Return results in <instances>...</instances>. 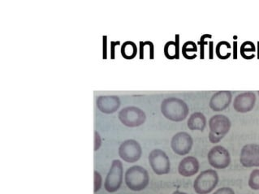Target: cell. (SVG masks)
<instances>
[{"label": "cell", "instance_id": "1", "mask_svg": "<svg viewBox=\"0 0 259 194\" xmlns=\"http://www.w3.org/2000/svg\"><path fill=\"white\" fill-rule=\"evenodd\" d=\"M161 112L166 119L172 122H181L189 116V108L184 100L178 98L165 99L161 104Z\"/></svg>", "mask_w": 259, "mask_h": 194}, {"label": "cell", "instance_id": "2", "mask_svg": "<svg viewBox=\"0 0 259 194\" xmlns=\"http://www.w3.org/2000/svg\"><path fill=\"white\" fill-rule=\"evenodd\" d=\"M124 181L130 190L140 192L148 186L150 176L147 170L141 166H133L126 171Z\"/></svg>", "mask_w": 259, "mask_h": 194}, {"label": "cell", "instance_id": "3", "mask_svg": "<svg viewBox=\"0 0 259 194\" xmlns=\"http://www.w3.org/2000/svg\"><path fill=\"white\" fill-rule=\"evenodd\" d=\"M232 127V122L228 116L214 115L209 120V140L212 144L219 143L225 137Z\"/></svg>", "mask_w": 259, "mask_h": 194}, {"label": "cell", "instance_id": "4", "mask_svg": "<svg viewBox=\"0 0 259 194\" xmlns=\"http://www.w3.org/2000/svg\"><path fill=\"white\" fill-rule=\"evenodd\" d=\"M219 180L220 178L215 170H205L196 177L193 189L198 194L210 193L218 185Z\"/></svg>", "mask_w": 259, "mask_h": 194}, {"label": "cell", "instance_id": "5", "mask_svg": "<svg viewBox=\"0 0 259 194\" xmlns=\"http://www.w3.org/2000/svg\"><path fill=\"white\" fill-rule=\"evenodd\" d=\"M119 121L128 128H137L146 122V115L143 110L137 107H127L118 114Z\"/></svg>", "mask_w": 259, "mask_h": 194}, {"label": "cell", "instance_id": "6", "mask_svg": "<svg viewBox=\"0 0 259 194\" xmlns=\"http://www.w3.org/2000/svg\"><path fill=\"white\" fill-rule=\"evenodd\" d=\"M123 163L119 159H115L111 163L109 172L104 182V188L107 192L113 193L121 187L123 183Z\"/></svg>", "mask_w": 259, "mask_h": 194}, {"label": "cell", "instance_id": "7", "mask_svg": "<svg viewBox=\"0 0 259 194\" xmlns=\"http://www.w3.org/2000/svg\"><path fill=\"white\" fill-rule=\"evenodd\" d=\"M149 163L153 172L158 176L167 175L171 170V163L168 156L160 149H154L150 152Z\"/></svg>", "mask_w": 259, "mask_h": 194}, {"label": "cell", "instance_id": "8", "mask_svg": "<svg viewBox=\"0 0 259 194\" xmlns=\"http://www.w3.org/2000/svg\"><path fill=\"white\" fill-rule=\"evenodd\" d=\"M119 156L126 163H136L142 157V149L140 143L134 139H128L119 146Z\"/></svg>", "mask_w": 259, "mask_h": 194}, {"label": "cell", "instance_id": "9", "mask_svg": "<svg viewBox=\"0 0 259 194\" xmlns=\"http://www.w3.org/2000/svg\"><path fill=\"white\" fill-rule=\"evenodd\" d=\"M207 159L209 164L213 168L219 170L229 167L232 161L229 151L222 146L212 147L208 153Z\"/></svg>", "mask_w": 259, "mask_h": 194}, {"label": "cell", "instance_id": "10", "mask_svg": "<svg viewBox=\"0 0 259 194\" xmlns=\"http://www.w3.org/2000/svg\"><path fill=\"white\" fill-rule=\"evenodd\" d=\"M193 137L188 132H177L171 138V147L173 152L181 156L187 155L193 149Z\"/></svg>", "mask_w": 259, "mask_h": 194}, {"label": "cell", "instance_id": "11", "mask_svg": "<svg viewBox=\"0 0 259 194\" xmlns=\"http://www.w3.org/2000/svg\"><path fill=\"white\" fill-rule=\"evenodd\" d=\"M240 162L244 167H259V144H247L242 147Z\"/></svg>", "mask_w": 259, "mask_h": 194}, {"label": "cell", "instance_id": "12", "mask_svg": "<svg viewBox=\"0 0 259 194\" xmlns=\"http://www.w3.org/2000/svg\"><path fill=\"white\" fill-rule=\"evenodd\" d=\"M257 97L254 92L247 91L235 98L233 108L239 113H248L254 108Z\"/></svg>", "mask_w": 259, "mask_h": 194}, {"label": "cell", "instance_id": "13", "mask_svg": "<svg viewBox=\"0 0 259 194\" xmlns=\"http://www.w3.org/2000/svg\"><path fill=\"white\" fill-rule=\"evenodd\" d=\"M232 100H233V94L230 91H218L210 99L209 107L214 112H223L229 108Z\"/></svg>", "mask_w": 259, "mask_h": 194}, {"label": "cell", "instance_id": "14", "mask_svg": "<svg viewBox=\"0 0 259 194\" xmlns=\"http://www.w3.org/2000/svg\"><path fill=\"white\" fill-rule=\"evenodd\" d=\"M121 105L118 96H99L96 100V106L100 112L104 114L115 113Z\"/></svg>", "mask_w": 259, "mask_h": 194}, {"label": "cell", "instance_id": "15", "mask_svg": "<svg viewBox=\"0 0 259 194\" xmlns=\"http://www.w3.org/2000/svg\"><path fill=\"white\" fill-rule=\"evenodd\" d=\"M200 163L198 159L193 156H187L181 160L178 166V172L184 177H191L198 174Z\"/></svg>", "mask_w": 259, "mask_h": 194}, {"label": "cell", "instance_id": "16", "mask_svg": "<svg viewBox=\"0 0 259 194\" xmlns=\"http://www.w3.org/2000/svg\"><path fill=\"white\" fill-rule=\"evenodd\" d=\"M187 125L190 130L202 132L206 127V116L202 112H194L189 116Z\"/></svg>", "mask_w": 259, "mask_h": 194}, {"label": "cell", "instance_id": "17", "mask_svg": "<svg viewBox=\"0 0 259 194\" xmlns=\"http://www.w3.org/2000/svg\"><path fill=\"white\" fill-rule=\"evenodd\" d=\"M164 56L168 60H179L180 59V35H176L175 41H169L165 44Z\"/></svg>", "mask_w": 259, "mask_h": 194}, {"label": "cell", "instance_id": "18", "mask_svg": "<svg viewBox=\"0 0 259 194\" xmlns=\"http://www.w3.org/2000/svg\"><path fill=\"white\" fill-rule=\"evenodd\" d=\"M120 53L123 59L127 60H133L138 54V47L136 44L131 41L123 42L120 48Z\"/></svg>", "mask_w": 259, "mask_h": 194}, {"label": "cell", "instance_id": "19", "mask_svg": "<svg viewBox=\"0 0 259 194\" xmlns=\"http://www.w3.org/2000/svg\"><path fill=\"white\" fill-rule=\"evenodd\" d=\"M232 45L229 41H221L215 47L216 56L220 60H228L232 56Z\"/></svg>", "mask_w": 259, "mask_h": 194}, {"label": "cell", "instance_id": "20", "mask_svg": "<svg viewBox=\"0 0 259 194\" xmlns=\"http://www.w3.org/2000/svg\"><path fill=\"white\" fill-rule=\"evenodd\" d=\"M198 51V45L193 41H188L184 43L181 52L186 60H194L197 58V52Z\"/></svg>", "mask_w": 259, "mask_h": 194}, {"label": "cell", "instance_id": "21", "mask_svg": "<svg viewBox=\"0 0 259 194\" xmlns=\"http://www.w3.org/2000/svg\"><path fill=\"white\" fill-rule=\"evenodd\" d=\"M139 59L144 60L146 52L148 53L149 59L154 60V45L152 41H140L139 42Z\"/></svg>", "mask_w": 259, "mask_h": 194}, {"label": "cell", "instance_id": "22", "mask_svg": "<svg viewBox=\"0 0 259 194\" xmlns=\"http://www.w3.org/2000/svg\"><path fill=\"white\" fill-rule=\"evenodd\" d=\"M255 52H256V46L252 41H246L241 44V55L245 60H252L254 58Z\"/></svg>", "mask_w": 259, "mask_h": 194}, {"label": "cell", "instance_id": "23", "mask_svg": "<svg viewBox=\"0 0 259 194\" xmlns=\"http://www.w3.org/2000/svg\"><path fill=\"white\" fill-rule=\"evenodd\" d=\"M249 188L253 190H259V169H254L249 175L248 181Z\"/></svg>", "mask_w": 259, "mask_h": 194}, {"label": "cell", "instance_id": "24", "mask_svg": "<svg viewBox=\"0 0 259 194\" xmlns=\"http://www.w3.org/2000/svg\"><path fill=\"white\" fill-rule=\"evenodd\" d=\"M209 38H212V35L210 34H203L200 38V41L198 42V45H199L200 47V59L201 60H204L205 59V45L207 44L206 40L209 39Z\"/></svg>", "mask_w": 259, "mask_h": 194}, {"label": "cell", "instance_id": "25", "mask_svg": "<svg viewBox=\"0 0 259 194\" xmlns=\"http://www.w3.org/2000/svg\"><path fill=\"white\" fill-rule=\"evenodd\" d=\"M94 176H95V189H94V192L96 193L100 188H102V184H103V179H102V176L99 174V172H97L96 170H95L94 172Z\"/></svg>", "mask_w": 259, "mask_h": 194}, {"label": "cell", "instance_id": "26", "mask_svg": "<svg viewBox=\"0 0 259 194\" xmlns=\"http://www.w3.org/2000/svg\"><path fill=\"white\" fill-rule=\"evenodd\" d=\"M212 194H236L234 190L230 187H223L216 190L215 192Z\"/></svg>", "mask_w": 259, "mask_h": 194}, {"label": "cell", "instance_id": "27", "mask_svg": "<svg viewBox=\"0 0 259 194\" xmlns=\"http://www.w3.org/2000/svg\"><path fill=\"white\" fill-rule=\"evenodd\" d=\"M102 146V138L99 132L95 131V151H99Z\"/></svg>", "mask_w": 259, "mask_h": 194}, {"label": "cell", "instance_id": "28", "mask_svg": "<svg viewBox=\"0 0 259 194\" xmlns=\"http://www.w3.org/2000/svg\"><path fill=\"white\" fill-rule=\"evenodd\" d=\"M120 42L119 41H111V60H115V47L116 45H119Z\"/></svg>", "mask_w": 259, "mask_h": 194}, {"label": "cell", "instance_id": "29", "mask_svg": "<svg viewBox=\"0 0 259 194\" xmlns=\"http://www.w3.org/2000/svg\"><path fill=\"white\" fill-rule=\"evenodd\" d=\"M103 47H104V50H103V59L106 60L107 59V37L104 36L103 37Z\"/></svg>", "mask_w": 259, "mask_h": 194}, {"label": "cell", "instance_id": "30", "mask_svg": "<svg viewBox=\"0 0 259 194\" xmlns=\"http://www.w3.org/2000/svg\"><path fill=\"white\" fill-rule=\"evenodd\" d=\"M210 47H209V59L210 60H213L214 59V55H213V41H210L209 42Z\"/></svg>", "mask_w": 259, "mask_h": 194}, {"label": "cell", "instance_id": "31", "mask_svg": "<svg viewBox=\"0 0 259 194\" xmlns=\"http://www.w3.org/2000/svg\"><path fill=\"white\" fill-rule=\"evenodd\" d=\"M233 45H234V46H233V50H234V55H233V57H234V60H237V41H234L233 42Z\"/></svg>", "mask_w": 259, "mask_h": 194}, {"label": "cell", "instance_id": "32", "mask_svg": "<svg viewBox=\"0 0 259 194\" xmlns=\"http://www.w3.org/2000/svg\"><path fill=\"white\" fill-rule=\"evenodd\" d=\"M172 194H187L185 192H181V191H179V190H177L175 192H173Z\"/></svg>", "mask_w": 259, "mask_h": 194}, {"label": "cell", "instance_id": "33", "mask_svg": "<svg viewBox=\"0 0 259 194\" xmlns=\"http://www.w3.org/2000/svg\"><path fill=\"white\" fill-rule=\"evenodd\" d=\"M257 93H258V95H259V91H258V92H257Z\"/></svg>", "mask_w": 259, "mask_h": 194}]
</instances>
